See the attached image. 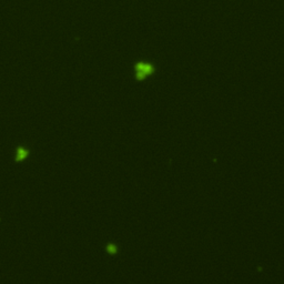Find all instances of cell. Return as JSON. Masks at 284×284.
<instances>
[{
    "mask_svg": "<svg viewBox=\"0 0 284 284\" xmlns=\"http://www.w3.org/2000/svg\"><path fill=\"white\" fill-rule=\"evenodd\" d=\"M106 252L110 255H115L117 253L119 252V247L115 243H108L106 245Z\"/></svg>",
    "mask_w": 284,
    "mask_h": 284,
    "instance_id": "2",
    "label": "cell"
},
{
    "mask_svg": "<svg viewBox=\"0 0 284 284\" xmlns=\"http://www.w3.org/2000/svg\"><path fill=\"white\" fill-rule=\"evenodd\" d=\"M27 157H28V151H27L26 149H22V148H20L19 150L17 151V155H16V159H17L18 161L25 160Z\"/></svg>",
    "mask_w": 284,
    "mask_h": 284,
    "instance_id": "3",
    "label": "cell"
},
{
    "mask_svg": "<svg viewBox=\"0 0 284 284\" xmlns=\"http://www.w3.org/2000/svg\"><path fill=\"white\" fill-rule=\"evenodd\" d=\"M152 72H153V67L151 64L143 62H140L137 64V78L139 80L144 79L146 75H150Z\"/></svg>",
    "mask_w": 284,
    "mask_h": 284,
    "instance_id": "1",
    "label": "cell"
}]
</instances>
